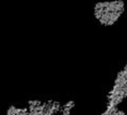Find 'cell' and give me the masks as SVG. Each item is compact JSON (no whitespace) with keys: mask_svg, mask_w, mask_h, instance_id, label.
<instances>
[{"mask_svg":"<svg viewBox=\"0 0 127 115\" xmlns=\"http://www.w3.org/2000/svg\"><path fill=\"white\" fill-rule=\"evenodd\" d=\"M125 12V0L97 2L93 6V17L103 27L115 25Z\"/></svg>","mask_w":127,"mask_h":115,"instance_id":"6da1fadb","label":"cell"},{"mask_svg":"<svg viewBox=\"0 0 127 115\" xmlns=\"http://www.w3.org/2000/svg\"><path fill=\"white\" fill-rule=\"evenodd\" d=\"M127 98V62L116 73L106 95L105 106L120 107Z\"/></svg>","mask_w":127,"mask_h":115,"instance_id":"7a4b0ae2","label":"cell"},{"mask_svg":"<svg viewBox=\"0 0 127 115\" xmlns=\"http://www.w3.org/2000/svg\"><path fill=\"white\" fill-rule=\"evenodd\" d=\"M100 115H126L125 111H123L120 107H109L105 106L104 110Z\"/></svg>","mask_w":127,"mask_h":115,"instance_id":"3957f363","label":"cell"}]
</instances>
